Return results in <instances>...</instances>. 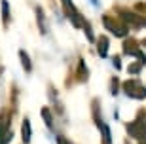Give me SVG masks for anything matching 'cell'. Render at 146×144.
<instances>
[{
    "label": "cell",
    "mask_w": 146,
    "mask_h": 144,
    "mask_svg": "<svg viewBox=\"0 0 146 144\" xmlns=\"http://www.w3.org/2000/svg\"><path fill=\"white\" fill-rule=\"evenodd\" d=\"M123 91L125 95L131 99H144L146 97V87L139 82H125L123 84Z\"/></svg>",
    "instance_id": "obj_1"
},
{
    "label": "cell",
    "mask_w": 146,
    "mask_h": 144,
    "mask_svg": "<svg viewBox=\"0 0 146 144\" xmlns=\"http://www.w3.org/2000/svg\"><path fill=\"white\" fill-rule=\"evenodd\" d=\"M103 23H104V27L108 29L112 34H116V36H125V34H127L125 23H119V21H116V19H112V17H108V15L103 17Z\"/></svg>",
    "instance_id": "obj_2"
},
{
    "label": "cell",
    "mask_w": 146,
    "mask_h": 144,
    "mask_svg": "<svg viewBox=\"0 0 146 144\" xmlns=\"http://www.w3.org/2000/svg\"><path fill=\"white\" fill-rule=\"evenodd\" d=\"M119 15H121L125 25H133V27H139V29L146 27V17H142L137 11H121Z\"/></svg>",
    "instance_id": "obj_3"
},
{
    "label": "cell",
    "mask_w": 146,
    "mask_h": 144,
    "mask_svg": "<svg viewBox=\"0 0 146 144\" xmlns=\"http://www.w3.org/2000/svg\"><path fill=\"white\" fill-rule=\"evenodd\" d=\"M127 129H129V133L133 137H137V139H146V121L142 117H137L133 123L127 125Z\"/></svg>",
    "instance_id": "obj_4"
},
{
    "label": "cell",
    "mask_w": 146,
    "mask_h": 144,
    "mask_svg": "<svg viewBox=\"0 0 146 144\" xmlns=\"http://www.w3.org/2000/svg\"><path fill=\"white\" fill-rule=\"evenodd\" d=\"M123 51L127 55H135V57H141L142 59V63H144V57H142V53L139 51V46H137L135 40H127V42L123 44Z\"/></svg>",
    "instance_id": "obj_5"
},
{
    "label": "cell",
    "mask_w": 146,
    "mask_h": 144,
    "mask_svg": "<svg viewBox=\"0 0 146 144\" xmlns=\"http://www.w3.org/2000/svg\"><path fill=\"white\" fill-rule=\"evenodd\" d=\"M19 57H21V63H23V66H25V72H31L33 70V64H31V59H29V55H27V51H19Z\"/></svg>",
    "instance_id": "obj_6"
},
{
    "label": "cell",
    "mask_w": 146,
    "mask_h": 144,
    "mask_svg": "<svg viewBox=\"0 0 146 144\" xmlns=\"http://www.w3.org/2000/svg\"><path fill=\"white\" fill-rule=\"evenodd\" d=\"M106 49H108V38H99V55L106 57Z\"/></svg>",
    "instance_id": "obj_7"
},
{
    "label": "cell",
    "mask_w": 146,
    "mask_h": 144,
    "mask_svg": "<svg viewBox=\"0 0 146 144\" xmlns=\"http://www.w3.org/2000/svg\"><path fill=\"white\" fill-rule=\"evenodd\" d=\"M31 140V125H29V119L23 121V142H29Z\"/></svg>",
    "instance_id": "obj_8"
},
{
    "label": "cell",
    "mask_w": 146,
    "mask_h": 144,
    "mask_svg": "<svg viewBox=\"0 0 146 144\" xmlns=\"http://www.w3.org/2000/svg\"><path fill=\"white\" fill-rule=\"evenodd\" d=\"M36 19H38V25H40V32H46V23H44L42 8H36Z\"/></svg>",
    "instance_id": "obj_9"
},
{
    "label": "cell",
    "mask_w": 146,
    "mask_h": 144,
    "mask_svg": "<svg viewBox=\"0 0 146 144\" xmlns=\"http://www.w3.org/2000/svg\"><path fill=\"white\" fill-rule=\"evenodd\" d=\"M101 125V129H103V144H112V140H110V129L106 127V125H103V123H99Z\"/></svg>",
    "instance_id": "obj_10"
},
{
    "label": "cell",
    "mask_w": 146,
    "mask_h": 144,
    "mask_svg": "<svg viewBox=\"0 0 146 144\" xmlns=\"http://www.w3.org/2000/svg\"><path fill=\"white\" fill-rule=\"evenodd\" d=\"M129 72H131V74H137V72H141V64H131V66H129Z\"/></svg>",
    "instance_id": "obj_11"
}]
</instances>
